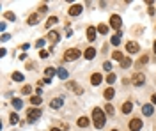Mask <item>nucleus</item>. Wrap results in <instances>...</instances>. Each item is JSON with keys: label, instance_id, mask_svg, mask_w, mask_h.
<instances>
[{"label": "nucleus", "instance_id": "1", "mask_svg": "<svg viewBox=\"0 0 156 131\" xmlns=\"http://www.w3.org/2000/svg\"><path fill=\"white\" fill-rule=\"evenodd\" d=\"M105 122H106L105 112L101 110V108H94V110H92V124H94V128L96 129H101L105 126Z\"/></svg>", "mask_w": 156, "mask_h": 131}, {"label": "nucleus", "instance_id": "2", "mask_svg": "<svg viewBox=\"0 0 156 131\" xmlns=\"http://www.w3.org/2000/svg\"><path fill=\"white\" fill-rule=\"evenodd\" d=\"M39 117H41V110L39 108H32V110H29V114H27V122H36Z\"/></svg>", "mask_w": 156, "mask_h": 131}, {"label": "nucleus", "instance_id": "3", "mask_svg": "<svg viewBox=\"0 0 156 131\" xmlns=\"http://www.w3.org/2000/svg\"><path fill=\"white\" fill-rule=\"evenodd\" d=\"M82 53H80V50H76V48H71V50H68L64 53V60H75V59H78Z\"/></svg>", "mask_w": 156, "mask_h": 131}, {"label": "nucleus", "instance_id": "4", "mask_svg": "<svg viewBox=\"0 0 156 131\" xmlns=\"http://www.w3.org/2000/svg\"><path fill=\"white\" fill-rule=\"evenodd\" d=\"M131 78H133V80H131V83L135 85V87H140V85H144V83H146V76H144L142 73H137V75H133Z\"/></svg>", "mask_w": 156, "mask_h": 131}, {"label": "nucleus", "instance_id": "5", "mask_svg": "<svg viewBox=\"0 0 156 131\" xmlns=\"http://www.w3.org/2000/svg\"><path fill=\"white\" fill-rule=\"evenodd\" d=\"M110 25H112V29H121V25H122V21H121V16L119 14H112L110 16Z\"/></svg>", "mask_w": 156, "mask_h": 131}, {"label": "nucleus", "instance_id": "6", "mask_svg": "<svg viewBox=\"0 0 156 131\" xmlns=\"http://www.w3.org/2000/svg\"><path fill=\"white\" fill-rule=\"evenodd\" d=\"M142 129V121L140 119H131L129 121V131H140Z\"/></svg>", "mask_w": 156, "mask_h": 131}, {"label": "nucleus", "instance_id": "7", "mask_svg": "<svg viewBox=\"0 0 156 131\" xmlns=\"http://www.w3.org/2000/svg\"><path fill=\"white\" fill-rule=\"evenodd\" d=\"M82 11H83V7H82L80 4H75V6H71V7H69V11H68V13H69V16H78Z\"/></svg>", "mask_w": 156, "mask_h": 131}, {"label": "nucleus", "instance_id": "8", "mask_svg": "<svg viewBox=\"0 0 156 131\" xmlns=\"http://www.w3.org/2000/svg\"><path fill=\"white\" fill-rule=\"evenodd\" d=\"M126 50L129 53H137L139 52V45H137L135 41H129V43H126Z\"/></svg>", "mask_w": 156, "mask_h": 131}, {"label": "nucleus", "instance_id": "9", "mask_svg": "<svg viewBox=\"0 0 156 131\" xmlns=\"http://www.w3.org/2000/svg\"><path fill=\"white\" fill-rule=\"evenodd\" d=\"M62 103H64V99H62V98H55V99H52L50 106L53 108V110H59V108L62 106Z\"/></svg>", "mask_w": 156, "mask_h": 131}, {"label": "nucleus", "instance_id": "10", "mask_svg": "<svg viewBox=\"0 0 156 131\" xmlns=\"http://www.w3.org/2000/svg\"><path fill=\"white\" fill-rule=\"evenodd\" d=\"M68 87L75 91V94H83V89H82L78 83H75V82H69V83H68Z\"/></svg>", "mask_w": 156, "mask_h": 131}, {"label": "nucleus", "instance_id": "11", "mask_svg": "<svg viewBox=\"0 0 156 131\" xmlns=\"http://www.w3.org/2000/svg\"><path fill=\"white\" fill-rule=\"evenodd\" d=\"M101 82H103V76H101L99 73H94V75L91 76V83H92L94 87H96V85H99Z\"/></svg>", "mask_w": 156, "mask_h": 131}, {"label": "nucleus", "instance_id": "12", "mask_svg": "<svg viewBox=\"0 0 156 131\" xmlns=\"http://www.w3.org/2000/svg\"><path fill=\"white\" fill-rule=\"evenodd\" d=\"M96 32H98L96 27H89V29H87V39H89V41H94V39H96Z\"/></svg>", "mask_w": 156, "mask_h": 131}, {"label": "nucleus", "instance_id": "13", "mask_svg": "<svg viewBox=\"0 0 156 131\" xmlns=\"http://www.w3.org/2000/svg\"><path fill=\"white\" fill-rule=\"evenodd\" d=\"M83 55H85V59H87V60H92V59L96 57V50H94V48H87Z\"/></svg>", "mask_w": 156, "mask_h": 131}, {"label": "nucleus", "instance_id": "14", "mask_svg": "<svg viewBox=\"0 0 156 131\" xmlns=\"http://www.w3.org/2000/svg\"><path fill=\"white\" fill-rule=\"evenodd\" d=\"M142 112H144V115H147V117H149V115H153L154 108H153L151 105H144V106H142Z\"/></svg>", "mask_w": 156, "mask_h": 131}, {"label": "nucleus", "instance_id": "15", "mask_svg": "<svg viewBox=\"0 0 156 131\" xmlns=\"http://www.w3.org/2000/svg\"><path fill=\"white\" fill-rule=\"evenodd\" d=\"M57 75H59V78H62V80H68V76H69V73L66 71L64 68H59V69H57Z\"/></svg>", "mask_w": 156, "mask_h": 131}, {"label": "nucleus", "instance_id": "16", "mask_svg": "<svg viewBox=\"0 0 156 131\" xmlns=\"http://www.w3.org/2000/svg\"><path fill=\"white\" fill-rule=\"evenodd\" d=\"M103 96H105V99H112V98L115 96V91L112 89V87H108V89L105 91V94H103Z\"/></svg>", "mask_w": 156, "mask_h": 131}, {"label": "nucleus", "instance_id": "17", "mask_svg": "<svg viewBox=\"0 0 156 131\" xmlns=\"http://www.w3.org/2000/svg\"><path fill=\"white\" fill-rule=\"evenodd\" d=\"M48 39H50L52 43H59V41H60V37H59L57 32H50V34H48Z\"/></svg>", "mask_w": 156, "mask_h": 131}, {"label": "nucleus", "instance_id": "18", "mask_svg": "<svg viewBox=\"0 0 156 131\" xmlns=\"http://www.w3.org/2000/svg\"><path fill=\"white\" fill-rule=\"evenodd\" d=\"M131 108H133V105H131L129 101H126V103L122 105V114H129V112H131Z\"/></svg>", "mask_w": 156, "mask_h": 131}, {"label": "nucleus", "instance_id": "19", "mask_svg": "<svg viewBox=\"0 0 156 131\" xmlns=\"http://www.w3.org/2000/svg\"><path fill=\"white\" fill-rule=\"evenodd\" d=\"M55 73H57V71H55V68H48L46 71H44V76L52 80V76H55Z\"/></svg>", "mask_w": 156, "mask_h": 131}, {"label": "nucleus", "instance_id": "20", "mask_svg": "<svg viewBox=\"0 0 156 131\" xmlns=\"http://www.w3.org/2000/svg\"><path fill=\"white\" fill-rule=\"evenodd\" d=\"M147 60H149V57H147V55H142V57L139 59L137 66H139V68H140V66H146V64H147Z\"/></svg>", "mask_w": 156, "mask_h": 131}, {"label": "nucleus", "instance_id": "21", "mask_svg": "<svg viewBox=\"0 0 156 131\" xmlns=\"http://www.w3.org/2000/svg\"><path fill=\"white\" fill-rule=\"evenodd\" d=\"M78 126H80V128L89 126V119H87V117H80V119H78Z\"/></svg>", "mask_w": 156, "mask_h": 131}, {"label": "nucleus", "instance_id": "22", "mask_svg": "<svg viewBox=\"0 0 156 131\" xmlns=\"http://www.w3.org/2000/svg\"><path fill=\"white\" fill-rule=\"evenodd\" d=\"M129 66H131V59H128V57H126V59H122V60H121V68H124V69H126V68H129Z\"/></svg>", "mask_w": 156, "mask_h": 131}, {"label": "nucleus", "instance_id": "23", "mask_svg": "<svg viewBox=\"0 0 156 131\" xmlns=\"http://www.w3.org/2000/svg\"><path fill=\"white\" fill-rule=\"evenodd\" d=\"M13 106L16 108V110H20V108H21V106H23V103H21V99H18V98H14V99H13Z\"/></svg>", "mask_w": 156, "mask_h": 131}, {"label": "nucleus", "instance_id": "24", "mask_svg": "<svg viewBox=\"0 0 156 131\" xmlns=\"http://www.w3.org/2000/svg\"><path fill=\"white\" fill-rule=\"evenodd\" d=\"M57 16H52V18H48V21H46V27H53L55 23H57Z\"/></svg>", "mask_w": 156, "mask_h": 131}, {"label": "nucleus", "instance_id": "25", "mask_svg": "<svg viewBox=\"0 0 156 131\" xmlns=\"http://www.w3.org/2000/svg\"><path fill=\"white\" fill-rule=\"evenodd\" d=\"M121 36H122V34L119 32L117 36H114V37H112V45H114V46H117V45H119V43H121Z\"/></svg>", "mask_w": 156, "mask_h": 131}, {"label": "nucleus", "instance_id": "26", "mask_svg": "<svg viewBox=\"0 0 156 131\" xmlns=\"http://www.w3.org/2000/svg\"><path fill=\"white\" fill-rule=\"evenodd\" d=\"M13 80H14V82H21V80H23V75L18 73V71H14V73H13Z\"/></svg>", "mask_w": 156, "mask_h": 131}, {"label": "nucleus", "instance_id": "27", "mask_svg": "<svg viewBox=\"0 0 156 131\" xmlns=\"http://www.w3.org/2000/svg\"><path fill=\"white\" fill-rule=\"evenodd\" d=\"M105 112H106L108 115H114V112H115V110H114V106H112V105H105Z\"/></svg>", "mask_w": 156, "mask_h": 131}, {"label": "nucleus", "instance_id": "28", "mask_svg": "<svg viewBox=\"0 0 156 131\" xmlns=\"http://www.w3.org/2000/svg\"><path fill=\"white\" fill-rule=\"evenodd\" d=\"M37 23V14H30L29 16V25H36Z\"/></svg>", "mask_w": 156, "mask_h": 131}, {"label": "nucleus", "instance_id": "29", "mask_svg": "<svg viewBox=\"0 0 156 131\" xmlns=\"http://www.w3.org/2000/svg\"><path fill=\"white\" fill-rule=\"evenodd\" d=\"M115 78H117V76H115V75H114V73H108V76H106V82H108V83H110V85H112V83H114V82H115Z\"/></svg>", "mask_w": 156, "mask_h": 131}, {"label": "nucleus", "instance_id": "30", "mask_svg": "<svg viewBox=\"0 0 156 131\" xmlns=\"http://www.w3.org/2000/svg\"><path fill=\"white\" fill-rule=\"evenodd\" d=\"M30 103L32 105H41V96H32L30 98Z\"/></svg>", "mask_w": 156, "mask_h": 131}, {"label": "nucleus", "instance_id": "31", "mask_svg": "<svg viewBox=\"0 0 156 131\" xmlns=\"http://www.w3.org/2000/svg\"><path fill=\"white\" fill-rule=\"evenodd\" d=\"M30 92H32V87H30V85H25L23 89H21V94H25V96L30 94Z\"/></svg>", "mask_w": 156, "mask_h": 131}, {"label": "nucleus", "instance_id": "32", "mask_svg": "<svg viewBox=\"0 0 156 131\" xmlns=\"http://www.w3.org/2000/svg\"><path fill=\"white\" fill-rule=\"evenodd\" d=\"M112 59H114V60H122L124 57H122V53H121V52H114V55H112Z\"/></svg>", "mask_w": 156, "mask_h": 131}, {"label": "nucleus", "instance_id": "33", "mask_svg": "<svg viewBox=\"0 0 156 131\" xmlns=\"http://www.w3.org/2000/svg\"><path fill=\"white\" fill-rule=\"evenodd\" d=\"M4 16H6V20H11V21H14V20H16V14H14V13H6Z\"/></svg>", "mask_w": 156, "mask_h": 131}, {"label": "nucleus", "instance_id": "34", "mask_svg": "<svg viewBox=\"0 0 156 131\" xmlns=\"http://www.w3.org/2000/svg\"><path fill=\"white\" fill-rule=\"evenodd\" d=\"M98 32H99V34H106V32H108V27H106V25H99V27H98Z\"/></svg>", "mask_w": 156, "mask_h": 131}, {"label": "nucleus", "instance_id": "35", "mask_svg": "<svg viewBox=\"0 0 156 131\" xmlns=\"http://www.w3.org/2000/svg\"><path fill=\"white\" fill-rule=\"evenodd\" d=\"M103 68H105L108 73H112V64H110V62H105V64H103Z\"/></svg>", "mask_w": 156, "mask_h": 131}, {"label": "nucleus", "instance_id": "36", "mask_svg": "<svg viewBox=\"0 0 156 131\" xmlns=\"http://www.w3.org/2000/svg\"><path fill=\"white\" fill-rule=\"evenodd\" d=\"M9 119H11V124H16V122H18V115H16V114H11Z\"/></svg>", "mask_w": 156, "mask_h": 131}, {"label": "nucleus", "instance_id": "37", "mask_svg": "<svg viewBox=\"0 0 156 131\" xmlns=\"http://www.w3.org/2000/svg\"><path fill=\"white\" fill-rule=\"evenodd\" d=\"M36 46H37V48H43V46H44V39H37V41H36Z\"/></svg>", "mask_w": 156, "mask_h": 131}, {"label": "nucleus", "instance_id": "38", "mask_svg": "<svg viewBox=\"0 0 156 131\" xmlns=\"http://www.w3.org/2000/svg\"><path fill=\"white\" fill-rule=\"evenodd\" d=\"M46 11H48V7H46V6H44V4H43V6L39 7V13H46Z\"/></svg>", "mask_w": 156, "mask_h": 131}, {"label": "nucleus", "instance_id": "39", "mask_svg": "<svg viewBox=\"0 0 156 131\" xmlns=\"http://www.w3.org/2000/svg\"><path fill=\"white\" fill-rule=\"evenodd\" d=\"M39 55H41V59H46V57H48V52H41Z\"/></svg>", "mask_w": 156, "mask_h": 131}, {"label": "nucleus", "instance_id": "40", "mask_svg": "<svg viewBox=\"0 0 156 131\" xmlns=\"http://www.w3.org/2000/svg\"><path fill=\"white\" fill-rule=\"evenodd\" d=\"M9 37H11V36H9V34H2V41H7V39H9Z\"/></svg>", "mask_w": 156, "mask_h": 131}, {"label": "nucleus", "instance_id": "41", "mask_svg": "<svg viewBox=\"0 0 156 131\" xmlns=\"http://www.w3.org/2000/svg\"><path fill=\"white\" fill-rule=\"evenodd\" d=\"M151 101H153V103L156 105V94H153V96H151Z\"/></svg>", "mask_w": 156, "mask_h": 131}, {"label": "nucleus", "instance_id": "42", "mask_svg": "<svg viewBox=\"0 0 156 131\" xmlns=\"http://www.w3.org/2000/svg\"><path fill=\"white\" fill-rule=\"evenodd\" d=\"M52 131H60V129L59 128H52Z\"/></svg>", "mask_w": 156, "mask_h": 131}, {"label": "nucleus", "instance_id": "43", "mask_svg": "<svg viewBox=\"0 0 156 131\" xmlns=\"http://www.w3.org/2000/svg\"><path fill=\"white\" fill-rule=\"evenodd\" d=\"M153 48H154V53H156V41H154V46H153Z\"/></svg>", "mask_w": 156, "mask_h": 131}, {"label": "nucleus", "instance_id": "44", "mask_svg": "<svg viewBox=\"0 0 156 131\" xmlns=\"http://www.w3.org/2000/svg\"><path fill=\"white\" fill-rule=\"evenodd\" d=\"M112 131H117V129H112Z\"/></svg>", "mask_w": 156, "mask_h": 131}]
</instances>
